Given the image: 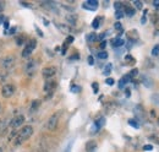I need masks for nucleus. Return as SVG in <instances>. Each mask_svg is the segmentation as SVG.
Listing matches in <instances>:
<instances>
[{
    "label": "nucleus",
    "instance_id": "nucleus-8",
    "mask_svg": "<svg viewBox=\"0 0 159 152\" xmlns=\"http://www.w3.org/2000/svg\"><path fill=\"white\" fill-rule=\"evenodd\" d=\"M57 74V68L55 66H47V68H44L43 69V71H42V75L44 78H47V80H49V78H52V77H54Z\"/></svg>",
    "mask_w": 159,
    "mask_h": 152
},
{
    "label": "nucleus",
    "instance_id": "nucleus-17",
    "mask_svg": "<svg viewBox=\"0 0 159 152\" xmlns=\"http://www.w3.org/2000/svg\"><path fill=\"white\" fill-rule=\"evenodd\" d=\"M86 38H87V40H88V42H91V43H92V42L98 40V36H97L96 33H88Z\"/></svg>",
    "mask_w": 159,
    "mask_h": 152
},
{
    "label": "nucleus",
    "instance_id": "nucleus-34",
    "mask_svg": "<svg viewBox=\"0 0 159 152\" xmlns=\"http://www.w3.org/2000/svg\"><path fill=\"white\" fill-rule=\"evenodd\" d=\"M114 27H115V30H118V31H122V26H121V23H120V22H115Z\"/></svg>",
    "mask_w": 159,
    "mask_h": 152
},
{
    "label": "nucleus",
    "instance_id": "nucleus-16",
    "mask_svg": "<svg viewBox=\"0 0 159 152\" xmlns=\"http://www.w3.org/2000/svg\"><path fill=\"white\" fill-rule=\"evenodd\" d=\"M39 106H40V101H38V99L33 101V102H32V106H31V111H32V112H36V111H38Z\"/></svg>",
    "mask_w": 159,
    "mask_h": 152
},
{
    "label": "nucleus",
    "instance_id": "nucleus-36",
    "mask_svg": "<svg viewBox=\"0 0 159 152\" xmlns=\"http://www.w3.org/2000/svg\"><path fill=\"white\" fill-rule=\"evenodd\" d=\"M88 64H89V65H93V64H94V59H93V57H88Z\"/></svg>",
    "mask_w": 159,
    "mask_h": 152
},
{
    "label": "nucleus",
    "instance_id": "nucleus-15",
    "mask_svg": "<svg viewBox=\"0 0 159 152\" xmlns=\"http://www.w3.org/2000/svg\"><path fill=\"white\" fill-rule=\"evenodd\" d=\"M124 39L122 38H120V37H118V38H114L113 40H111V44H113V47H121V45H124Z\"/></svg>",
    "mask_w": 159,
    "mask_h": 152
},
{
    "label": "nucleus",
    "instance_id": "nucleus-5",
    "mask_svg": "<svg viewBox=\"0 0 159 152\" xmlns=\"http://www.w3.org/2000/svg\"><path fill=\"white\" fill-rule=\"evenodd\" d=\"M15 86L11 85V83H5L2 87H1V96L4 98H10L11 96L15 93Z\"/></svg>",
    "mask_w": 159,
    "mask_h": 152
},
{
    "label": "nucleus",
    "instance_id": "nucleus-22",
    "mask_svg": "<svg viewBox=\"0 0 159 152\" xmlns=\"http://www.w3.org/2000/svg\"><path fill=\"white\" fill-rule=\"evenodd\" d=\"M66 20H67L71 25H76V22H77V21H76L77 17H76V16H71V15H70V16H66Z\"/></svg>",
    "mask_w": 159,
    "mask_h": 152
},
{
    "label": "nucleus",
    "instance_id": "nucleus-27",
    "mask_svg": "<svg viewBox=\"0 0 159 152\" xmlns=\"http://www.w3.org/2000/svg\"><path fill=\"white\" fill-rule=\"evenodd\" d=\"M115 16H116V19L120 20L124 17V12H122V10H119V11H115Z\"/></svg>",
    "mask_w": 159,
    "mask_h": 152
},
{
    "label": "nucleus",
    "instance_id": "nucleus-25",
    "mask_svg": "<svg viewBox=\"0 0 159 152\" xmlns=\"http://www.w3.org/2000/svg\"><path fill=\"white\" fill-rule=\"evenodd\" d=\"M111 68H113V65H111V64H108V65L105 66V70H104V74H105V75H108V74H109V73L111 71Z\"/></svg>",
    "mask_w": 159,
    "mask_h": 152
},
{
    "label": "nucleus",
    "instance_id": "nucleus-4",
    "mask_svg": "<svg viewBox=\"0 0 159 152\" xmlns=\"http://www.w3.org/2000/svg\"><path fill=\"white\" fill-rule=\"evenodd\" d=\"M36 47H37V40H36V39H31V40L25 45V48H23V50H22V57L28 58L33 53V50L36 49Z\"/></svg>",
    "mask_w": 159,
    "mask_h": 152
},
{
    "label": "nucleus",
    "instance_id": "nucleus-1",
    "mask_svg": "<svg viewBox=\"0 0 159 152\" xmlns=\"http://www.w3.org/2000/svg\"><path fill=\"white\" fill-rule=\"evenodd\" d=\"M33 134V126L32 125H25L22 126L19 133L15 134V139H14V144L15 145H21L22 142H25L26 140H28Z\"/></svg>",
    "mask_w": 159,
    "mask_h": 152
},
{
    "label": "nucleus",
    "instance_id": "nucleus-19",
    "mask_svg": "<svg viewBox=\"0 0 159 152\" xmlns=\"http://www.w3.org/2000/svg\"><path fill=\"white\" fill-rule=\"evenodd\" d=\"M125 14L127 15V16H134L135 14H136V10L135 9H132V7H126V10H125Z\"/></svg>",
    "mask_w": 159,
    "mask_h": 152
},
{
    "label": "nucleus",
    "instance_id": "nucleus-23",
    "mask_svg": "<svg viewBox=\"0 0 159 152\" xmlns=\"http://www.w3.org/2000/svg\"><path fill=\"white\" fill-rule=\"evenodd\" d=\"M99 23H100V19L97 17V19H94V21L92 22V27H93V28H98V27H99Z\"/></svg>",
    "mask_w": 159,
    "mask_h": 152
},
{
    "label": "nucleus",
    "instance_id": "nucleus-26",
    "mask_svg": "<svg viewBox=\"0 0 159 152\" xmlns=\"http://www.w3.org/2000/svg\"><path fill=\"white\" fill-rule=\"evenodd\" d=\"M57 26L59 27L62 32H69V31H70V28H69V27H66V26H64V25H60L59 23V25H57Z\"/></svg>",
    "mask_w": 159,
    "mask_h": 152
},
{
    "label": "nucleus",
    "instance_id": "nucleus-7",
    "mask_svg": "<svg viewBox=\"0 0 159 152\" xmlns=\"http://www.w3.org/2000/svg\"><path fill=\"white\" fill-rule=\"evenodd\" d=\"M36 69H37V63L34 60H28L25 66V73L28 76H32L36 73Z\"/></svg>",
    "mask_w": 159,
    "mask_h": 152
},
{
    "label": "nucleus",
    "instance_id": "nucleus-32",
    "mask_svg": "<svg viewBox=\"0 0 159 152\" xmlns=\"http://www.w3.org/2000/svg\"><path fill=\"white\" fill-rule=\"evenodd\" d=\"M71 91H72V92H75V93H76V92H80V91H81V87H80V86H75V85H74V86L71 87Z\"/></svg>",
    "mask_w": 159,
    "mask_h": 152
},
{
    "label": "nucleus",
    "instance_id": "nucleus-13",
    "mask_svg": "<svg viewBox=\"0 0 159 152\" xmlns=\"http://www.w3.org/2000/svg\"><path fill=\"white\" fill-rule=\"evenodd\" d=\"M7 133V124L4 120H0V136H5Z\"/></svg>",
    "mask_w": 159,
    "mask_h": 152
},
{
    "label": "nucleus",
    "instance_id": "nucleus-40",
    "mask_svg": "<svg viewBox=\"0 0 159 152\" xmlns=\"http://www.w3.org/2000/svg\"><path fill=\"white\" fill-rule=\"evenodd\" d=\"M146 21H147V19H146V15H144V16L141 19V23H142V25H144V23H146Z\"/></svg>",
    "mask_w": 159,
    "mask_h": 152
},
{
    "label": "nucleus",
    "instance_id": "nucleus-31",
    "mask_svg": "<svg viewBox=\"0 0 159 152\" xmlns=\"http://www.w3.org/2000/svg\"><path fill=\"white\" fill-rule=\"evenodd\" d=\"M137 74H139V70H137V69H134V70H132V71H131L129 75H130V77L132 78V77H135V76L137 75Z\"/></svg>",
    "mask_w": 159,
    "mask_h": 152
},
{
    "label": "nucleus",
    "instance_id": "nucleus-28",
    "mask_svg": "<svg viewBox=\"0 0 159 152\" xmlns=\"http://www.w3.org/2000/svg\"><path fill=\"white\" fill-rule=\"evenodd\" d=\"M105 82H107V85H109V86H113L114 85V78H111V77H108L107 80H105Z\"/></svg>",
    "mask_w": 159,
    "mask_h": 152
},
{
    "label": "nucleus",
    "instance_id": "nucleus-14",
    "mask_svg": "<svg viewBox=\"0 0 159 152\" xmlns=\"http://www.w3.org/2000/svg\"><path fill=\"white\" fill-rule=\"evenodd\" d=\"M104 124H105V119H104V118H99V119L94 123V128H96V130L98 131L100 128H103V126H104Z\"/></svg>",
    "mask_w": 159,
    "mask_h": 152
},
{
    "label": "nucleus",
    "instance_id": "nucleus-2",
    "mask_svg": "<svg viewBox=\"0 0 159 152\" xmlns=\"http://www.w3.org/2000/svg\"><path fill=\"white\" fill-rule=\"evenodd\" d=\"M15 65V57L14 55H5L0 59V66L4 70H10Z\"/></svg>",
    "mask_w": 159,
    "mask_h": 152
},
{
    "label": "nucleus",
    "instance_id": "nucleus-11",
    "mask_svg": "<svg viewBox=\"0 0 159 152\" xmlns=\"http://www.w3.org/2000/svg\"><path fill=\"white\" fill-rule=\"evenodd\" d=\"M130 81H131V77H130L129 74H127V75H124L122 77H121V80L119 81V88H124L125 85L129 83Z\"/></svg>",
    "mask_w": 159,
    "mask_h": 152
},
{
    "label": "nucleus",
    "instance_id": "nucleus-33",
    "mask_svg": "<svg viewBox=\"0 0 159 152\" xmlns=\"http://www.w3.org/2000/svg\"><path fill=\"white\" fill-rule=\"evenodd\" d=\"M114 6H115L116 11H119V10H122V4H121V2H115V4H114Z\"/></svg>",
    "mask_w": 159,
    "mask_h": 152
},
{
    "label": "nucleus",
    "instance_id": "nucleus-24",
    "mask_svg": "<svg viewBox=\"0 0 159 152\" xmlns=\"http://www.w3.org/2000/svg\"><path fill=\"white\" fill-rule=\"evenodd\" d=\"M134 5H135V7H136L137 10H142V6H143V5H142V2H141V1L135 0V1H134Z\"/></svg>",
    "mask_w": 159,
    "mask_h": 152
},
{
    "label": "nucleus",
    "instance_id": "nucleus-42",
    "mask_svg": "<svg viewBox=\"0 0 159 152\" xmlns=\"http://www.w3.org/2000/svg\"><path fill=\"white\" fill-rule=\"evenodd\" d=\"M105 44H107V42H102V43H100V48H104Z\"/></svg>",
    "mask_w": 159,
    "mask_h": 152
},
{
    "label": "nucleus",
    "instance_id": "nucleus-45",
    "mask_svg": "<svg viewBox=\"0 0 159 152\" xmlns=\"http://www.w3.org/2000/svg\"><path fill=\"white\" fill-rule=\"evenodd\" d=\"M0 152H2V147H0Z\"/></svg>",
    "mask_w": 159,
    "mask_h": 152
},
{
    "label": "nucleus",
    "instance_id": "nucleus-3",
    "mask_svg": "<svg viewBox=\"0 0 159 152\" xmlns=\"http://www.w3.org/2000/svg\"><path fill=\"white\" fill-rule=\"evenodd\" d=\"M58 123H59V114L55 113L50 115V118L48 119L47 124H45V129L48 131H54L58 128Z\"/></svg>",
    "mask_w": 159,
    "mask_h": 152
},
{
    "label": "nucleus",
    "instance_id": "nucleus-12",
    "mask_svg": "<svg viewBox=\"0 0 159 152\" xmlns=\"http://www.w3.org/2000/svg\"><path fill=\"white\" fill-rule=\"evenodd\" d=\"M54 87H55V83L52 82V81H48V82L44 83L43 90H44V92H52V91L54 90Z\"/></svg>",
    "mask_w": 159,
    "mask_h": 152
},
{
    "label": "nucleus",
    "instance_id": "nucleus-39",
    "mask_svg": "<svg viewBox=\"0 0 159 152\" xmlns=\"http://www.w3.org/2000/svg\"><path fill=\"white\" fill-rule=\"evenodd\" d=\"M71 145H72V142H71V144H70V145L66 147V150H65L64 152H71Z\"/></svg>",
    "mask_w": 159,
    "mask_h": 152
},
{
    "label": "nucleus",
    "instance_id": "nucleus-9",
    "mask_svg": "<svg viewBox=\"0 0 159 152\" xmlns=\"http://www.w3.org/2000/svg\"><path fill=\"white\" fill-rule=\"evenodd\" d=\"M82 7L89 10V11H94L98 7V1L97 0H87L86 2L82 4Z\"/></svg>",
    "mask_w": 159,
    "mask_h": 152
},
{
    "label": "nucleus",
    "instance_id": "nucleus-6",
    "mask_svg": "<svg viewBox=\"0 0 159 152\" xmlns=\"http://www.w3.org/2000/svg\"><path fill=\"white\" fill-rule=\"evenodd\" d=\"M25 115H22V114H19V115H15L14 118H12V120H11V123H10V126L15 130V129H17V128H20L23 125V123H25Z\"/></svg>",
    "mask_w": 159,
    "mask_h": 152
},
{
    "label": "nucleus",
    "instance_id": "nucleus-21",
    "mask_svg": "<svg viewBox=\"0 0 159 152\" xmlns=\"http://www.w3.org/2000/svg\"><path fill=\"white\" fill-rule=\"evenodd\" d=\"M152 55L153 57H158L159 55V44H156L152 49Z\"/></svg>",
    "mask_w": 159,
    "mask_h": 152
},
{
    "label": "nucleus",
    "instance_id": "nucleus-38",
    "mask_svg": "<svg viewBox=\"0 0 159 152\" xmlns=\"http://www.w3.org/2000/svg\"><path fill=\"white\" fill-rule=\"evenodd\" d=\"M125 59H126V61H127V63H131L134 58L131 57V55H126V57H125Z\"/></svg>",
    "mask_w": 159,
    "mask_h": 152
},
{
    "label": "nucleus",
    "instance_id": "nucleus-29",
    "mask_svg": "<svg viewBox=\"0 0 159 152\" xmlns=\"http://www.w3.org/2000/svg\"><path fill=\"white\" fill-rule=\"evenodd\" d=\"M152 101H153L156 104H158V106H159V95H153V96H152Z\"/></svg>",
    "mask_w": 159,
    "mask_h": 152
},
{
    "label": "nucleus",
    "instance_id": "nucleus-10",
    "mask_svg": "<svg viewBox=\"0 0 159 152\" xmlns=\"http://www.w3.org/2000/svg\"><path fill=\"white\" fill-rule=\"evenodd\" d=\"M97 150V142L94 140H89L86 144V152H94Z\"/></svg>",
    "mask_w": 159,
    "mask_h": 152
},
{
    "label": "nucleus",
    "instance_id": "nucleus-41",
    "mask_svg": "<svg viewBox=\"0 0 159 152\" xmlns=\"http://www.w3.org/2000/svg\"><path fill=\"white\" fill-rule=\"evenodd\" d=\"M153 5H154V7H159V1H153Z\"/></svg>",
    "mask_w": 159,
    "mask_h": 152
},
{
    "label": "nucleus",
    "instance_id": "nucleus-35",
    "mask_svg": "<svg viewBox=\"0 0 159 152\" xmlns=\"http://www.w3.org/2000/svg\"><path fill=\"white\" fill-rule=\"evenodd\" d=\"M143 150H144V151H152V150H153V146H152V145H144V146H143Z\"/></svg>",
    "mask_w": 159,
    "mask_h": 152
},
{
    "label": "nucleus",
    "instance_id": "nucleus-37",
    "mask_svg": "<svg viewBox=\"0 0 159 152\" xmlns=\"http://www.w3.org/2000/svg\"><path fill=\"white\" fill-rule=\"evenodd\" d=\"M72 42H74V37H72V36L67 37V40H66V43H67V44H70V43H72Z\"/></svg>",
    "mask_w": 159,
    "mask_h": 152
},
{
    "label": "nucleus",
    "instance_id": "nucleus-44",
    "mask_svg": "<svg viewBox=\"0 0 159 152\" xmlns=\"http://www.w3.org/2000/svg\"><path fill=\"white\" fill-rule=\"evenodd\" d=\"M2 20H4V17H2V16H1V15H0V23H1V22H2Z\"/></svg>",
    "mask_w": 159,
    "mask_h": 152
},
{
    "label": "nucleus",
    "instance_id": "nucleus-43",
    "mask_svg": "<svg viewBox=\"0 0 159 152\" xmlns=\"http://www.w3.org/2000/svg\"><path fill=\"white\" fill-rule=\"evenodd\" d=\"M2 9H4V5H2V4H0V12L2 11Z\"/></svg>",
    "mask_w": 159,
    "mask_h": 152
},
{
    "label": "nucleus",
    "instance_id": "nucleus-30",
    "mask_svg": "<svg viewBox=\"0 0 159 152\" xmlns=\"http://www.w3.org/2000/svg\"><path fill=\"white\" fill-rule=\"evenodd\" d=\"M92 87H93L94 93H97V92H98V90H99V85H98L97 82H94V83H92Z\"/></svg>",
    "mask_w": 159,
    "mask_h": 152
},
{
    "label": "nucleus",
    "instance_id": "nucleus-20",
    "mask_svg": "<svg viewBox=\"0 0 159 152\" xmlns=\"http://www.w3.org/2000/svg\"><path fill=\"white\" fill-rule=\"evenodd\" d=\"M129 124H130L131 126H134L135 129H139V123L137 120H135V119H130V120H129Z\"/></svg>",
    "mask_w": 159,
    "mask_h": 152
},
{
    "label": "nucleus",
    "instance_id": "nucleus-18",
    "mask_svg": "<svg viewBox=\"0 0 159 152\" xmlns=\"http://www.w3.org/2000/svg\"><path fill=\"white\" fill-rule=\"evenodd\" d=\"M97 58L100 59V60H105V59L108 58V53H107L105 50H100V52L97 53Z\"/></svg>",
    "mask_w": 159,
    "mask_h": 152
}]
</instances>
